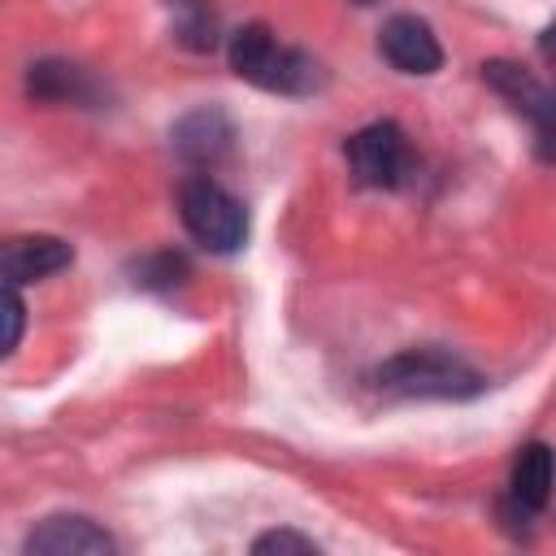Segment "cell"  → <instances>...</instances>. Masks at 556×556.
I'll list each match as a JSON object with an SVG mask.
<instances>
[{"label":"cell","mask_w":556,"mask_h":556,"mask_svg":"<svg viewBox=\"0 0 556 556\" xmlns=\"http://www.w3.org/2000/svg\"><path fill=\"white\" fill-rule=\"evenodd\" d=\"M252 552L256 556H269V552H278V556H317V543L313 539H304V534H295V530H269V534H261L256 543H252Z\"/></svg>","instance_id":"obj_14"},{"label":"cell","mask_w":556,"mask_h":556,"mask_svg":"<svg viewBox=\"0 0 556 556\" xmlns=\"http://www.w3.org/2000/svg\"><path fill=\"white\" fill-rule=\"evenodd\" d=\"M378 52L400 74H434L443 65V48H439L430 22L417 17V13L387 17L382 30H378Z\"/></svg>","instance_id":"obj_7"},{"label":"cell","mask_w":556,"mask_h":556,"mask_svg":"<svg viewBox=\"0 0 556 556\" xmlns=\"http://www.w3.org/2000/svg\"><path fill=\"white\" fill-rule=\"evenodd\" d=\"M552 482H556V452L547 443H526L513 460V478H508V513L530 521L547 508L552 500Z\"/></svg>","instance_id":"obj_8"},{"label":"cell","mask_w":556,"mask_h":556,"mask_svg":"<svg viewBox=\"0 0 556 556\" xmlns=\"http://www.w3.org/2000/svg\"><path fill=\"white\" fill-rule=\"evenodd\" d=\"M178 217L208 252H239L248 239V208L208 174H191L178 187Z\"/></svg>","instance_id":"obj_3"},{"label":"cell","mask_w":556,"mask_h":556,"mask_svg":"<svg viewBox=\"0 0 556 556\" xmlns=\"http://www.w3.org/2000/svg\"><path fill=\"white\" fill-rule=\"evenodd\" d=\"M174 39L195 48V52H208L217 43V17L204 0H174Z\"/></svg>","instance_id":"obj_12"},{"label":"cell","mask_w":556,"mask_h":556,"mask_svg":"<svg viewBox=\"0 0 556 556\" xmlns=\"http://www.w3.org/2000/svg\"><path fill=\"white\" fill-rule=\"evenodd\" d=\"M369 382L395 400H469L486 387L482 374L447 348H404L387 356Z\"/></svg>","instance_id":"obj_2"},{"label":"cell","mask_w":556,"mask_h":556,"mask_svg":"<svg viewBox=\"0 0 556 556\" xmlns=\"http://www.w3.org/2000/svg\"><path fill=\"white\" fill-rule=\"evenodd\" d=\"M482 83L513 109L521 113L530 126H534V143H539V156L552 161L556 156V87L539 83L526 65L517 61H486L482 65Z\"/></svg>","instance_id":"obj_4"},{"label":"cell","mask_w":556,"mask_h":556,"mask_svg":"<svg viewBox=\"0 0 556 556\" xmlns=\"http://www.w3.org/2000/svg\"><path fill=\"white\" fill-rule=\"evenodd\" d=\"M26 91H30L35 100H48V104H96V100H100L96 78H91L83 65L56 61V56L35 61V65L26 70Z\"/></svg>","instance_id":"obj_11"},{"label":"cell","mask_w":556,"mask_h":556,"mask_svg":"<svg viewBox=\"0 0 556 556\" xmlns=\"http://www.w3.org/2000/svg\"><path fill=\"white\" fill-rule=\"evenodd\" d=\"M26 552L35 556H109L117 552L113 534L91 517H48L26 534Z\"/></svg>","instance_id":"obj_9"},{"label":"cell","mask_w":556,"mask_h":556,"mask_svg":"<svg viewBox=\"0 0 556 556\" xmlns=\"http://www.w3.org/2000/svg\"><path fill=\"white\" fill-rule=\"evenodd\" d=\"M348 165L365 187H400L408 174V139L395 122H369L348 143Z\"/></svg>","instance_id":"obj_5"},{"label":"cell","mask_w":556,"mask_h":556,"mask_svg":"<svg viewBox=\"0 0 556 556\" xmlns=\"http://www.w3.org/2000/svg\"><path fill=\"white\" fill-rule=\"evenodd\" d=\"M169 143H174V152H178L182 165H191V169H217L235 152V122L217 104H200V109H191V113H182L174 122Z\"/></svg>","instance_id":"obj_6"},{"label":"cell","mask_w":556,"mask_h":556,"mask_svg":"<svg viewBox=\"0 0 556 556\" xmlns=\"http://www.w3.org/2000/svg\"><path fill=\"white\" fill-rule=\"evenodd\" d=\"M74 261V248L56 235H13L4 243V278L13 287L22 282H39L48 274H61Z\"/></svg>","instance_id":"obj_10"},{"label":"cell","mask_w":556,"mask_h":556,"mask_svg":"<svg viewBox=\"0 0 556 556\" xmlns=\"http://www.w3.org/2000/svg\"><path fill=\"white\" fill-rule=\"evenodd\" d=\"M352 4H378V0H352Z\"/></svg>","instance_id":"obj_17"},{"label":"cell","mask_w":556,"mask_h":556,"mask_svg":"<svg viewBox=\"0 0 556 556\" xmlns=\"http://www.w3.org/2000/svg\"><path fill=\"white\" fill-rule=\"evenodd\" d=\"M135 282L152 287V291H174L187 282V261L178 252H152V256L135 261Z\"/></svg>","instance_id":"obj_13"},{"label":"cell","mask_w":556,"mask_h":556,"mask_svg":"<svg viewBox=\"0 0 556 556\" xmlns=\"http://www.w3.org/2000/svg\"><path fill=\"white\" fill-rule=\"evenodd\" d=\"M22 295H17V287L9 282V291H4V317H9V334H4V352H13L17 348V339H22Z\"/></svg>","instance_id":"obj_15"},{"label":"cell","mask_w":556,"mask_h":556,"mask_svg":"<svg viewBox=\"0 0 556 556\" xmlns=\"http://www.w3.org/2000/svg\"><path fill=\"white\" fill-rule=\"evenodd\" d=\"M226 56H230V70H235L243 83H252V87H261V91H274V96H313V91L326 83L321 65H317L308 52L282 43L265 22L239 26V30L230 35Z\"/></svg>","instance_id":"obj_1"},{"label":"cell","mask_w":556,"mask_h":556,"mask_svg":"<svg viewBox=\"0 0 556 556\" xmlns=\"http://www.w3.org/2000/svg\"><path fill=\"white\" fill-rule=\"evenodd\" d=\"M539 52H543V61L552 65V74H556V17L543 26V35H539Z\"/></svg>","instance_id":"obj_16"}]
</instances>
